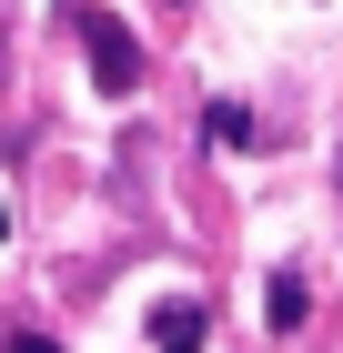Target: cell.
I'll use <instances>...</instances> for the list:
<instances>
[{
	"label": "cell",
	"mask_w": 343,
	"mask_h": 353,
	"mask_svg": "<svg viewBox=\"0 0 343 353\" xmlns=\"http://www.w3.org/2000/svg\"><path fill=\"white\" fill-rule=\"evenodd\" d=\"M0 353H61V343H51V333H10Z\"/></svg>",
	"instance_id": "5"
},
{
	"label": "cell",
	"mask_w": 343,
	"mask_h": 353,
	"mask_svg": "<svg viewBox=\"0 0 343 353\" xmlns=\"http://www.w3.org/2000/svg\"><path fill=\"white\" fill-rule=\"evenodd\" d=\"M152 353H202V303H192V293L152 303Z\"/></svg>",
	"instance_id": "2"
},
{
	"label": "cell",
	"mask_w": 343,
	"mask_h": 353,
	"mask_svg": "<svg viewBox=\"0 0 343 353\" xmlns=\"http://www.w3.org/2000/svg\"><path fill=\"white\" fill-rule=\"evenodd\" d=\"M303 323V272H273V333Z\"/></svg>",
	"instance_id": "4"
},
{
	"label": "cell",
	"mask_w": 343,
	"mask_h": 353,
	"mask_svg": "<svg viewBox=\"0 0 343 353\" xmlns=\"http://www.w3.org/2000/svg\"><path fill=\"white\" fill-rule=\"evenodd\" d=\"M61 21L81 30V51H91V81H101V101H132V91H141V41L111 21L101 0H71Z\"/></svg>",
	"instance_id": "1"
},
{
	"label": "cell",
	"mask_w": 343,
	"mask_h": 353,
	"mask_svg": "<svg viewBox=\"0 0 343 353\" xmlns=\"http://www.w3.org/2000/svg\"><path fill=\"white\" fill-rule=\"evenodd\" d=\"M202 132L222 141V152H253V111H242V101H212V111H202Z\"/></svg>",
	"instance_id": "3"
},
{
	"label": "cell",
	"mask_w": 343,
	"mask_h": 353,
	"mask_svg": "<svg viewBox=\"0 0 343 353\" xmlns=\"http://www.w3.org/2000/svg\"><path fill=\"white\" fill-rule=\"evenodd\" d=\"M0 232H10V212H0Z\"/></svg>",
	"instance_id": "6"
}]
</instances>
